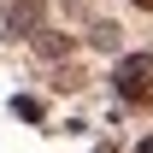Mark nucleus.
I'll return each mask as SVG.
<instances>
[{
    "label": "nucleus",
    "mask_w": 153,
    "mask_h": 153,
    "mask_svg": "<svg viewBox=\"0 0 153 153\" xmlns=\"http://www.w3.org/2000/svg\"><path fill=\"white\" fill-rule=\"evenodd\" d=\"M135 153H153V135H147V141H141V147H135Z\"/></svg>",
    "instance_id": "nucleus-3"
},
{
    "label": "nucleus",
    "mask_w": 153,
    "mask_h": 153,
    "mask_svg": "<svg viewBox=\"0 0 153 153\" xmlns=\"http://www.w3.org/2000/svg\"><path fill=\"white\" fill-rule=\"evenodd\" d=\"M135 6H141V12H153V0H135Z\"/></svg>",
    "instance_id": "nucleus-4"
},
{
    "label": "nucleus",
    "mask_w": 153,
    "mask_h": 153,
    "mask_svg": "<svg viewBox=\"0 0 153 153\" xmlns=\"http://www.w3.org/2000/svg\"><path fill=\"white\" fill-rule=\"evenodd\" d=\"M112 88L124 106H141V112H153V53H124L112 71Z\"/></svg>",
    "instance_id": "nucleus-1"
},
{
    "label": "nucleus",
    "mask_w": 153,
    "mask_h": 153,
    "mask_svg": "<svg viewBox=\"0 0 153 153\" xmlns=\"http://www.w3.org/2000/svg\"><path fill=\"white\" fill-rule=\"evenodd\" d=\"M41 18H47V12H41V0H18V6L6 12V24H0V30H6V36H36Z\"/></svg>",
    "instance_id": "nucleus-2"
}]
</instances>
